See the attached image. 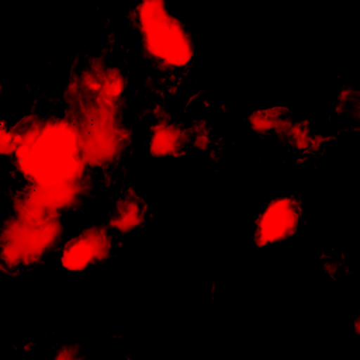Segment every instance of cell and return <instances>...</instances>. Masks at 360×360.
Listing matches in <instances>:
<instances>
[{
	"instance_id": "obj_1",
	"label": "cell",
	"mask_w": 360,
	"mask_h": 360,
	"mask_svg": "<svg viewBox=\"0 0 360 360\" xmlns=\"http://www.w3.org/2000/svg\"><path fill=\"white\" fill-rule=\"evenodd\" d=\"M27 170L46 184H53L73 172L75 138L68 127L56 124L18 150Z\"/></svg>"
},
{
	"instance_id": "obj_2",
	"label": "cell",
	"mask_w": 360,
	"mask_h": 360,
	"mask_svg": "<svg viewBox=\"0 0 360 360\" xmlns=\"http://www.w3.org/2000/svg\"><path fill=\"white\" fill-rule=\"evenodd\" d=\"M139 20L146 34L148 48L155 56L177 66L190 60L191 41L162 1H145L139 10Z\"/></svg>"
},
{
	"instance_id": "obj_3",
	"label": "cell",
	"mask_w": 360,
	"mask_h": 360,
	"mask_svg": "<svg viewBox=\"0 0 360 360\" xmlns=\"http://www.w3.org/2000/svg\"><path fill=\"white\" fill-rule=\"evenodd\" d=\"M55 224L37 222L27 226H11L3 238V259L15 266L37 257L51 243Z\"/></svg>"
},
{
	"instance_id": "obj_4",
	"label": "cell",
	"mask_w": 360,
	"mask_h": 360,
	"mask_svg": "<svg viewBox=\"0 0 360 360\" xmlns=\"http://www.w3.org/2000/svg\"><path fill=\"white\" fill-rule=\"evenodd\" d=\"M298 221L300 207L294 200L280 198L273 201L259 219L256 231L257 245L263 246L288 238L295 232Z\"/></svg>"
},
{
	"instance_id": "obj_5",
	"label": "cell",
	"mask_w": 360,
	"mask_h": 360,
	"mask_svg": "<svg viewBox=\"0 0 360 360\" xmlns=\"http://www.w3.org/2000/svg\"><path fill=\"white\" fill-rule=\"evenodd\" d=\"M110 252V239L103 229L91 228L72 239L62 255V264L69 270H83L103 260Z\"/></svg>"
},
{
	"instance_id": "obj_6",
	"label": "cell",
	"mask_w": 360,
	"mask_h": 360,
	"mask_svg": "<svg viewBox=\"0 0 360 360\" xmlns=\"http://www.w3.org/2000/svg\"><path fill=\"white\" fill-rule=\"evenodd\" d=\"M145 204L135 194L124 195L114 207L111 225L120 231H131L143 221Z\"/></svg>"
},
{
	"instance_id": "obj_7",
	"label": "cell",
	"mask_w": 360,
	"mask_h": 360,
	"mask_svg": "<svg viewBox=\"0 0 360 360\" xmlns=\"http://www.w3.org/2000/svg\"><path fill=\"white\" fill-rule=\"evenodd\" d=\"M250 125L257 132H284L291 125V114L283 107L260 110L252 114Z\"/></svg>"
},
{
	"instance_id": "obj_8",
	"label": "cell",
	"mask_w": 360,
	"mask_h": 360,
	"mask_svg": "<svg viewBox=\"0 0 360 360\" xmlns=\"http://www.w3.org/2000/svg\"><path fill=\"white\" fill-rule=\"evenodd\" d=\"M186 143V138L176 125L160 127L152 136L150 150L156 156H167L179 153Z\"/></svg>"
}]
</instances>
